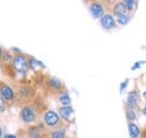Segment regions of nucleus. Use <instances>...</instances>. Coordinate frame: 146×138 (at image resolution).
<instances>
[{"label": "nucleus", "mask_w": 146, "mask_h": 138, "mask_svg": "<svg viewBox=\"0 0 146 138\" xmlns=\"http://www.w3.org/2000/svg\"><path fill=\"white\" fill-rule=\"evenodd\" d=\"M61 138H65V137H61Z\"/></svg>", "instance_id": "nucleus-30"}, {"label": "nucleus", "mask_w": 146, "mask_h": 138, "mask_svg": "<svg viewBox=\"0 0 146 138\" xmlns=\"http://www.w3.org/2000/svg\"><path fill=\"white\" fill-rule=\"evenodd\" d=\"M130 20H131V15H130V14H126V15L116 17L117 25H119V26H126L127 24H129Z\"/></svg>", "instance_id": "nucleus-12"}, {"label": "nucleus", "mask_w": 146, "mask_h": 138, "mask_svg": "<svg viewBox=\"0 0 146 138\" xmlns=\"http://www.w3.org/2000/svg\"><path fill=\"white\" fill-rule=\"evenodd\" d=\"M143 97H144V99L146 100V91H144V93H143Z\"/></svg>", "instance_id": "nucleus-26"}, {"label": "nucleus", "mask_w": 146, "mask_h": 138, "mask_svg": "<svg viewBox=\"0 0 146 138\" xmlns=\"http://www.w3.org/2000/svg\"><path fill=\"white\" fill-rule=\"evenodd\" d=\"M88 1H90V2H91V1H94V0H88Z\"/></svg>", "instance_id": "nucleus-29"}, {"label": "nucleus", "mask_w": 146, "mask_h": 138, "mask_svg": "<svg viewBox=\"0 0 146 138\" xmlns=\"http://www.w3.org/2000/svg\"><path fill=\"white\" fill-rule=\"evenodd\" d=\"M60 115L57 112H55L53 110H47L44 113V122L48 126V127H55L58 121H60Z\"/></svg>", "instance_id": "nucleus-5"}, {"label": "nucleus", "mask_w": 146, "mask_h": 138, "mask_svg": "<svg viewBox=\"0 0 146 138\" xmlns=\"http://www.w3.org/2000/svg\"><path fill=\"white\" fill-rule=\"evenodd\" d=\"M20 118L25 123H31L36 119V112L35 109L31 105H25L20 110Z\"/></svg>", "instance_id": "nucleus-3"}, {"label": "nucleus", "mask_w": 146, "mask_h": 138, "mask_svg": "<svg viewBox=\"0 0 146 138\" xmlns=\"http://www.w3.org/2000/svg\"><path fill=\"white\" fill-rule=\"evenodd\" d=\"M128 130H129L130 138H137L139 136V128H138L135 123L129 122V125H128Z\"/></svg>", "instance_id": "nucleus-14"}, {"label": "nucleus", "mask_w": 146, "mask_h": 138, "mask_svg": "<svg viewBox=\"0 0 146 138\" xmlns=\"http://www.w3.org/2000/svg\"><path fill=\"white\" fill-rule=\"evenodd\" d=\"M64 130L62 129H58V130H55L51 134V137L52 138H61V137H64Z\"/></svg>", "instance_id": "nucleus-17"}, {"label": "nucleus", "mask_w": 146, "mask_h": 138, "mask_svg": "<svg viewBox=\"0 0 146 138\" xmlns=\"http://www.w3.org/2000/svg\"><path fill=\"white\" fill-rule=\"evenodd\" d=\"M100 25L104 29L110 31V29H113V28L117 27V21H116L115 16L112 14L106 13L102 17L100 18Z\"/></svg>", "instance_id": "nucleus-4"}, {"label": "nucleus", "mask_w": 146, "mask_h": 138, "mask_svg": "<svg viewBox=\"0 0 146 138\" xmlns=\"http://www.w3.org/2000/svg\"><path fill=\"white\" fill-rule=\"evenodd\" d=\"M3 56V51H2V48L0 47V60H1V57Z\"/></svg>", "instance_id": "nucleus-24"}, {"label": "nucleus", "mask_w": 146, "mask_h": 138, "mask_svg": "<svg viewBox=\"0 0 146 138\" xmlns=\"http://www.w3.org/2000/svg\"><path fill=\"white\" fill-rule=\"evenodd\" d=\"M139 101V94L137 91H131L127 96V107L135 109Z\"/></svg>", "instance_id": "nucleus-9"}, {"label": "nucleus", "mask_w": 146, "mask_h": 138, "mask_svg": "<svg viewBox=\"0 0 146 138\" xmlns=\"http://www.w3.org/2000/svg\"><path fill=\"white\" fill-rule=\"evenodd\" d=\"M28 66L31 68L32 70H42V69H45V65L43 62L38 61L36 58L34 57H31L28 60Z\"/></svg>", "instance_id": "nucleus-10"}, {"label": "nucleus", "mask_w": 146, "mask_h": 138, "mask_svg": "<svg viewBox=\"0 0 146 138\" xmlns=\"http://www.w3.org/2000/svg\"><path fill=\"white\" fill-rule=\"evenodd\" d=\"M48 86H50L51 89H53V90H60L62 88V82L57 78H51L48 80Z\"/></svg>", "instance_id": "nucleus-15"}, {"label": "nucleus", "mask_w": 146, "mask_h": 138, "mask_svg": "<svg viewBox=\"0 0 146 138\" xmlns=\"http://www.w3.org/2000/svg\"><path fill=\"white\" fill-rule=\"evenodd\" d=\"M0 94L2 96V98L6 100V101H13L15 99V92L13 90V88L7 84H2L0 86Z\"/></svg>", "instance_id": "nucleus-8"}, {"label": "nucleus", "mask_w": 146, "mask_h": 138, "mask_svg": "<svg viewBox=\"0 0 146 138\" xmlns=\"http://www.w3.org/2000/svg\"><path fill=\"white\" fill-rule=\"evenodd\" d=\"M121 1L126 6V8H127L129 14H131V13H134L136 10L137 5H138V0H121Z\"/></svg>", "instance_id": "nucleus-11"}, {"label": "nucleus", "mask_w": 146, "mask_h": 138, "mask_svg": "<svg viewBox=\"0 0 146 138\" xmlns=\"http://www.w3.org/2000/svg\"><path fill=\"white\" fill-rule=\"evenodd\" d=\"M89 11L91 14V16L94 19H100L105 14H106V7L102 2L98 1V0H94L91 1L89 3Z\"/></svg>", "instance_id": "nucleus-1"}, {"label": "nucleus", "mask_w": 146, "mask_h": 138, "mask_svg": "<svg viewBox=\"0 0 146 138\" xmlns=\"http://www.w3.org/2000/svg\"><path fill=\"white\" fill-rule=\"evenodd\" d=\"M1 136H2V130H1V128H0V138H1Z\"/></svg>", "instance_id": "nucleus-27"}, {"label": "nucleus", "mask_w": 146, "mask_h": 138, "mask_svg": "<svg viewBox=\"0 0 146 138\" xmlns=\"http://www.w3.org/2000/svg\"><path fill=\"white\" fill-rule=\"evenodd\" d=\"M58 102L62 104V105H70L71 104V97L69 93L66 92H63L58 96Z\"/></svg>", "instance_id": "nucleus-13"}, {"label": "nucleus", "mask_w": 146, "mask_h": 138, "mask_svg": "<svg viewBox=\"0 0 146 138\" xmlns=\"http://www.w3.org/2000/svg\"><path fill=\"white\" fill-rule=\"evenodd\" d=\"M143 113H144V116L146 117V105L144 107V108H143Z\"/></svg>", "instance_id": "nucleus-25"}, {"label": "nucleus", "mask_w": 146, "mask_h": 138, "mask_svg": "<svg viewBox=\"0 0 146 138\" xmlns=\"http://www.w3.org/2000/svg\"><path fill=\"white\" fill-rule=\"evenodd\" d=\"M5 99L2 98V96L0 94V111L2 112V111H5V109H6V105H5Z\"/></svg>", "instance_id": "nucleus-22"}, {"label": "nucleus", "mask_w": 146, "mask_h": 138, "mask_svg": "<svg viewBox=\"0 0 146 138\" xmlns=\"http://www.w3.org/2000/svg\"><path fill=\"white\" fill-rule=\"evenodd\" d=\"M145 63H146V61H138V62H136V63L131 66V70H133V71H135V70L139 69V68H141L142 65H144Z\"/></svg>", "instance_id": "nucleus-21"}, {"label": "nucleus", "mask_w": 146, "mask_h": 138, "mask_svg": "<svg viewBox=\"0 0 146 138\" xmlns=\"http://www.w3.org/2000/svg\"><path fill=\"white\" fill-rule=\"evenodd\" d=\"M58 115L63 120L70 121L72 120L73 116H74V110L71 107V104L70 105H62L58 110Z\"/></svg>", "instance_id": "nucleus-7"}, {"label": "nucleus", "mask_w": 146, "mask_h": 138, "mask_svg": "<svg viewBox=\"0 0 146 138\" xmlns=\"http://www.w3.org/2000/svg\"><path fill=\"white\" fill-rule=\"evenodd\" d=\"M13 66L20 74H25L28 70V61L24 55H16L13 58Z\"/></svg>", "instance_id": "nucleus-2"}, {"label": "nucleus", "mask_w": 146, "mask_h": 138, "mask_svg": "<svg viewBox=\"0 0 146 138\" xmlns=\"http://www.w3.org/2000/svg\"><path fill=\"white\" fill-rule=\"evenodd\" d=\"M126 117H127L128 120H135L137 117H136V112H135V109L133 108H129L127 107L126 109Z\"/></svg>", "instance_id": "nucleus-16"}, {"label": "nucleus", "mask_w": 146, "mask_h": 138, "mask_svg": "<svg viewBox=\"0 0 146 138\" xmlns=\"http://www.w3.org/2000/svg\"><path fill=\"white\" fill-rule=\"evenodd\" d=\"M143 138H146V133L144 134V136H143Z\"/></svg>", "instance_id": "nucleus-28"}, {"label": "nucleus", "mask_w": 146, "mask_h": 138, "mask_svg": "<svg viewBox=\"0 0 146 138\" xmlns=\"http://www.w3.org/2000/svg\"><path fill=\"white\" fill-rule=\"evenodd\" d=\"M20 94H23L24 97H28L31 94V89L28 86H23L20 89Z\"/></svg>", "instance_id": "nucleus-19"}, {"label": "nucleus", "mask_w": 146, "mask_h": 138, "mask_svg": "<svg viewBox=\"0 0 146 138\" xmlns=\"http://www.w3.org/2000/svg\"><path fill=\"white\" fill-rule=\"evenodd\" d=\"M3 138H17L15 135H10V134H8V135H5V137Z\"/></svg>", "instance_id": "nucleus-23"}, {"label": "nucleus", "mask_w": 146, "mask_h": 138, "mask_svg": "<svg viewBox=\"0 0 146 138\" xmlns=\"http://www.w3.org/2000/svg\"><path fill=\"white\" fill-rule=\"evenodd\" d=\"M111 14L115 16V17H119V16H123V15H126L129 14L126 8V6L124 5V2L121 0H118L116 2H113L112 7H111Z\"/></svg>", "instance_id": "nucleus-6"}, {"label": "nucleus", "mask_w": 146, "mask_h": 138, "mask_svg": "<svg viewBox=\"0 0 146 138\" xmlns=\"http://www.w3.org/2000/svg\"><path fill=\"white\" fill-rule=\"evenodd\" d=\"M128 83H129V80H128V79H126L124 82H121V83H120V88H119V91H120V93H123V92L126 90V88H127Z\"/></svg>", "instance_id": "nucleus-20"}, {"label": "nucleus", "mask_w": 146, "mask_h": 138, "mask_svg": "<svg viewBox=\"0 0 146 138\" xmlns=\"http://www.w3.org/2000/svg\"><path fill=\"white\" fill-rule=\"evenodd\" d=\"M28 134H29V137L31 138H39V135H40L38 128H32Z\"/></svg>", "instance_id": "nucleus-18"}]
</instances>
